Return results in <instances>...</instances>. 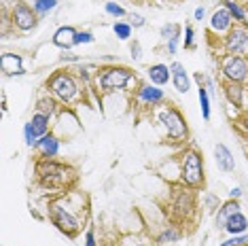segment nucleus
Segmentation results:
<instances>
[{"instance_id": "49530a36", "label": "nucleus", "mask_w": 248, "mask_h": 246, "mask_svg": "<svg viewBox=\"0 0 248 246\" xmlns=\"http://www.w3.org/2000/svg\"><path fill=\"white\" fill-rule=\"evenodd\" d=\"M238 2H242V4H244V7H248V0H238Z\"/></svg>"}, {"instance_id": "ddd939ff", "label": "nucleus", "mask_w": 248, "mask_h": 246, "mask_svg": "<svg viewBox=\"0 0 248 246\" xmlns=\"http://www.w3.org/2000/svg\"><path fill=\"white\" fill-rule=\"evenodd\" d=\"M34 151L38 155L36 159H55L60 155V151H62V138L55 136L53 132H49L47 136L38 138Z\"/></svg>"}, {"instance_id": "423d86ee", "label": "nucleus", "mask_w": 248, "mask_h": 246, "mask_svg": "<svg viewBox=\"0 0 248 246\" xmlns=\"http://www.w3.org/2000/svg\"><path fill=\"white\" fill-rule=\"evenodd\" d=\"M178 183L193 191H204L206 187V166L202 151L189 144L178 153Z\"/></svg>"}, {"instance_id": "72a5a7b5", "label": "nucleus", "mask_w": 248, "mask_h": 246, "mask_svg": "<svg viewBox=\"0 0 248 246\" xmlns=\"http://www.w3.org/2000/svg\"><path fill=\"white\" fill-rule=\"evenodd\" d=\"M24 142H26L28 149H34L36 142H38V136L34 134V130H32V125L28 121L24 123Z\"/></svg>"}, {"instance_id": "e433bc0d", "label": "nucleus", "mask_w": 248, "mask_h": 246, "mask_svg": "<svg viewBox=\"0 0 248 246\" xmlns=\"http://www.w3.org/2000/svg\"><path fill=\"white\" fill-rule=\"evenodd\" d=\"M218 246H248V233H242V236H229Z\"/></svg>"}, {"instance_id": "dca6fc26", "label": "nucleus", "mask_w": 248, "mask_h": 246, "mask_svg": "<svg viewBox=\"0 0 248 246\" xmlns=\"http://www.w3.org/2000/svg\"><path fill=\"white\" fill-rule=\"evenodd\" d=\"M77 32H78V30H77L75 26H60L58 30L53 32L51 43H53L58 49H62V51H70V49H75Z\"/></svg>"}, {"instance_id": "b1692460", "label": "nucleus", "mask_w": 248, "mask_h": 246, "mask_svg": "<svg viewBox=\"0 0 248 246\" xmlns=\"http://www.w3.org/2000/svg\"><path fill=\"white\" fill-rule=\"evenodd\" d=\"M223 231L229 233V236H242V233H248V215H244V210L235 212V215L227 221V225H225Z\"/></svg>"}, {"instance_id": "bb28decb", "label": "nucleus", "mask_w": 248, "mask_h": 246, "mask_svg": "<svg viewBox=\"0 0 248 246\" xmlns=\"http://www.w3.org/2000/svg\"><path fill=\"white\" fill-rule=\"evenodd\" d=\"M32 9L36 11V15L41 19H45L47 15H51L55 9H58V4H60V0H32Z\"/></svg>"}, {"instance_id": "39448f33", "label": "nucleus", "mask_w": 248, "mask_h": 246, "mask_svg": "<svg viewBox=\"0 0 248 246\" xmlns=\"http://www.w3.org/2000/svg\"><path fill=\"white\" fill-rule=\"evenodd\" d=\"M155 125L161 130L163 138L170 144H185L189 142V123L185 119V115L180 113L178 106L170 102L157 106L155 110H151Z\"/></svg>"}, {"instance_id": "a878e982", "label": "nucleus", "mask_w": 248, "mask_h": 246, "mask_svg": "<svg viewBox=\"0 0 248 246\" xmlns=\"http://www.w3.org/2000/svg\"><path fill=\"white\" fill-rule=\"evenodd\" d=\"M197 100H200V108H202V117L204 121H210L212 119V104H210V92L204 87V85H197Z\"/></svg>"}, {"instance_id": "f03ea898", "label": "nucleus", "mask_w": 248, "mask_h": 246, "mask_svg": "<svg viewBox=\"0 0 248 246\" xmlns=\"http://www.w3.org/2000/svg\"><path fill=\"white\" fill-rule=\"evenodd\" d=\"M45 92H49L64 108H75V106L83 104L87 98L89 89L77 79L70 66L66 68H58L45 81Z\"/></svg>"}, {"instance_id": "2f4dec72", "label": "nucleus", "mask_w": 248, "mask_h": 246, "mask_svg": "<svg viewBox=\"0 0 248 246\" xmlns=\"http://www.w3.org/2000/svg\"><path fill=\"white\" fill-rule=\"evenodd\" d=\"M221 204H223V202L218 200V195H214V193H210V191H208V193H202V208H204L206 212H212V215H214V212L218 210V206H221Z\"/></svg>"}, {"instance_id": "6e6552de", "label": "nucleus", "mask_w": 248, "mask_h": 246, "mask_svg": "<svg viewBox=\"0 0 248 246\" xmlns=\"http://www.w3.org/2000/svg\"><path fill=\"white\" fill-rule=\"evenodd\" d=\"M217 66H218V79L221 81L248 85V58L221 53L217 60Z\"/></svg>"}, {"instance_id": "9b49d317", "label": "nucleus", "mask_w": 248, "mask_h": 246, "mask_svg": "<svg viewBox=\"0 0 248 246\" xmlns=\"http://www.w3.org/2000/svg\"><path fill=\"white\" fill-rule=\"evenodd\" d=\"M134 102L140 104V108H144L151 113V110H155L157 106L166 104L168 96L161 87H157L153 83L146 81V83H140V85L134 89Z\"/></svg>"}, {"instance_id": "f704fd0d", "label": "nucleus", "mask_w": 248, "mask_h": 246, "mask_svg": "<svg viewBox=\"0 0 248 246\" xmlns=\"http://www.w3.org/2000/svg\"><path fill=\"white\" fill-rule=\"evenodd\" d=\"M183 45H185L187 51H193L195 49V28L191 24L185 26V41H183Z\"/></svg>"}, {"instance_id": "5701e85b", "label": "nucleus", "mask_w": 248, "mask_h": 246, "mask_svg": "<svg viewBox=\"0 0 248 246\" xmlns=\"http://www.w3.org/2000/svg\"><path fill=\"white\" fill-rule=\"evenodd\" d=\"M28 123L32 125V130H34V134L38 138H43V136H47L49 132H53V119L47 115H43V113H38V110H34V115L28 119Z\"/></svg>"}, {"instance_id": "9d476101", "label": "nucleus", "mask_w": 248, "mask_h": 246, "mask_svg": "<svg viewBox=\"0 0 248 246\" xmlns=\"http://www.w3.org/2000/svg\"><path fill=\"white\" fill-rule=\"evenodd\" d=\"M218 51L248 58V24H235L225 38L218 41Z\"/></svg>"}, {"instance_id": "4be33fe9", "label": "nucleus", "mask_w": 248, "mask_h": 246, "mask_svg": "<svg viewBox=\"0 0 248 246\" xmlns=\"http://www.w3.org/2000/svg\"><path fill=\"white\" fill-rule=\"evenodd\" d=\"M180 238H183V229L178 227V223H168L155 236V242L159 246H166V244H176Z\"/></svg>"}, {"instance_id": "a19ab883", "label": "nucleus", "mask_w": 248, "mask_h": 246, "mask_svg": "<svg viewBox=\"0 0 248 246\" xmlns=\"http://www.w3.org/2000/svg\"><path fill=\"white\" fill-rule=\"evenodd\" d=\"M180 41H183V36L168 41V43H166V53H168V55H176V53H178V47H180Z\"/></svg>"}, {"instance_id": "7ed1b4c3", "label": "nucleus", "mask_w": 248, "mask_h": 246, "mask_svg": "<svg viewBox=\"0 0 248 246\" xmlns=\"http://www.w3.org/2000/svg\"><path fill=\"white\" fill-rule=\"evenodd\" d=\"M34 174H36L38 187L55 193H64L68 189H75V183H77L75 168L58 159H36Z\"/></svg>"}, {"instance_id": "f3484780", "label": "nucleus", "mask_w": 248, "mask_h": 246, "mask_svg": "<svg viewBox=\"0 0 248 246\" xmlns=\"http://www.w3.org/2000/svg\"><path fill=\"white\" fill-rule=\"evenodd\" d=\"M235 212H242V202H240V200H231V198L225 200V202L218 206V210L214 212V223H217V227L225 229L227 221L235 215Z\"/></svg>"}, {"instance_id": "a211bd4d", "label": "nucleus", "mask_w": 248, "mask_h": 246, "mask_svg": "<svg viewBox=\"0 0 248 246\" xmlns=\"http://www.w3.org/2000/svg\"><path fill=\"white\" fill-rule=\"evenodd\" d=\"M214 161H217L218 170L225 172V174L235 172V157H233V153H231V149L227 144L218 142L217 147H214Z\"/></svg>"}, {"instance_id": "2eb2a0df", "label": "nucleus", "mask_w": 248, "mask_h": 246, "mask_svg": "<svg viewBox=\"0 0 248 246\" xmlns=\"http://www.w3.org/2000/svg\"><path fill=\"white\" fill-rule=\"evenodd\" d=\"M0 70L4 77H24L26 68H24V58L19 53H11L4 51L0 58Z\"/></svg>"}, {"instance_id": "6ab92c4d", "label": "nucleus", "mask_w": 248, "mask_h": 246, "mask_svg": "<svg viewBox=\"0 0 248 246\" xmlns=\"http://www.w3.org/2000/svg\"><path fill=\"white\" fill-rule=\"evenodd\" d=\"M146 79L157 87H163V85H168V83H172V70L168 64L157 62V64H151L149 68H146Z\"/></svg>"}, {"instance_id": "4c0bfd02", "label": "nucleus", "mask_w": 248, "mask_h": 246, "mask_svg": "<svg viewBox=\"0 0 248 246\" xmlns=\"http://www.w3.org/2000/svg\"><path fill=\"white\" fill-rule=\"evenodd\" d=\"M127 21H129V24H132L134 30H140V28H144V26H146V17H144V15L134 13V11L127 15Z\"/></svg>"}, {"instance_id": "393cba45", "label": "nucleus", "mask_w": 248, "mask_h": 246, "mask_svg": "<svg viewBox=\"0 0 248 246\" xmlns=\"http://www.w3.org/2000/svg\"><path fill=\"white\" fill-rule=\"evenodd\" d=\"M221 7L229 11L235 24H248V9L242 2H238V0H221Z\"/></svg>"}, {"instance_id": "7c9ffc66", "label": "nucleus", "mask_w": 248, "mask_h": 246, "mask_svg": "<svg viewBox=\"0 0 248 246\" xmlns=\"http://www.w3.org/2000/svg\"><path fill=\"white\" fill-rule=\"evenodd\" d=\"M117 246H151V242L140 233H127L117 242Z\"/></svg>"}, {"instance_id": "20e7f679", "label": "nucleus", "mask_w": 248, "mask_h": 246, "mask_svg": "<svg viewBox=\"0 0 248 246\" xmlns=\"http://www.w3.org/2000/svg\"><path fill=\"white\" fill-rule=\"evenodd\" d=\"M138 75L134 68L123 64H104L95 72L93 89L100 96H110V93H121V92H132V87H138Z\"/></svg>"}, {"instance_id": "a18cd8bd", "label": "nucleus", "mask_w": 248, "mask_h": 246, "mask_svg": "<svg viewBox=\"0 0 248 246\" xmlns=\"http://www.w3.org/2000/svg\"><path fill=\"white\" fill-rule=\"evenodd\" d=\"M238 123H240V125H242V127H244V130H246V132H248V113H244V115H242Z\"/></svg>"}, {"instance_id": "1a4fd4ad", "label": "nucleus", "mask_w": 248, "mask_h": 246, "mask_svg": "<svg viewBox=\"0 0 248 246\" xmlns=\"http://www.w3.org/2000/svg\"><path fill=\"white\" fill-rule=\"evenodd\" d=\"M7 7H9V17H11V28L13 30L21 32V34L36 30L41 17L36 15V11L32 9L30 2H26V0H13Z\"/></svg>"}, {"instance_id": "4468645a", "label": "nucleus", "mask_w": 248, "mask_h": 246, "mask_svg": "<svg viewBox=\"0 0 248 246\" xmlns=\"http://www.w3.org/2000/svg\"><path fill=\"white\" fill-rule=\"evenodd\" d=\"M221 87H223V98L227 100L229 106H235V108H244L246 98H248V85L221 81Z\"/></svg>"}, {"instance_id": "aec40b11", "label": "nucleus", "mask_w": 248, "mask_h": 246, "mask_svg": "<svg viewBox=\"0 0 248 246\" xmlns=\"http://www.w3.org/2000/svg\"><path fill=\"white\" fill-rule=\"evenodd\" d=\"M170 70H172V85L178 93H189L191 89V77L187 68H185L180 62H172L170 64Z\"/></svg>"}, {"instance_id": "c756f323", "label": "nucleus", "mask_w": 248, "mask_h": 246, "mask_svg": "<svg viewBox=\"0 0 248 246\" xmlns=\"http://www.w3.org/2000/svg\"><path fill=\"white\" fill-rule=\"evenodd\" d=\"M104 13L106 15H110L112 19H123V17H127V11L123 4L119 2H115V0H108V2H104Z\"/></svg>"}, {"instance_id": "c03bdc74", "label": "nucleus", "mask_w": 248, "mask_h": 246, "mask_svg": "<svg viewBox=\"0 0 248 246\" xmlns=\"http://www.w3.org/2000/svg\"><path fill=\"white\" fill-rule=\"evenodd\" d=\"M204 17H206V9H204V7H197V9L193 11V19H195V21H204Z\"/></svg>"}, {"instance_id": "0eeeda50", "label": "nucleus", "mask_w": 248, "mask_h": 246, "mask_svg": "<svg viewBox=\"0 0 248 246\" xmlns=\"http://www.w3.org/2000/svg\"><path fill=\"white\" fill-rule=\"evenodd\" d=\"M168 206H170V216L174 219V223L183 225V223L195 219V215H197V195H195L193 189L176 183L170 191V202H168Z\"/></svg>"}, {"instance_id": "ea45409f", "label": "nucleus", "mask_w": 248, "mask_h": 246, "mask_svg": "<svg viewBox=\"0 0 248 246\" xmlns=\"http://www.w3.org/2000/svg\"><path fill=\"white\" fill-rule=\"evenodd\" d=\"M60 62H64V64H81V58H78L77 53H72V51H62V55H60Z\"/></svg>"}, {"instance_id": "c85d7f7f", "label": "nucleus", "mask_w": 248, "mask_h": 246, "mask_svg": "<svg viewBox=\"0 0 248 246\" xmlns=\"http://www.w3.org/2000/svg\"><path fill=\"white\" fill-rule=\"evenodd\" d=\"M112 32L119 41H132V34H134V28L129 21H123V19H115L112 21Z\"/></svg>"}, {"instance_id": "c9c22d12", "label": "nucleus", "mask_w": 248, "mask_h": 246, "mask_svg": "<svg viewBox=\"0 0 248 246\" xmlns=\"http://www.w3.org/2000/svg\"><path fill=\"white\" fill-rule=\"evenodd\" d=\"M83 246H100L98 233H95V227L93 225L85 227V233H83Z\"/></svg>"}, {"instance_id": "473e14b6", "label": "nucleus", "mask_w": 248, "mask_h": 246, "mask_svg": "<svg viewBox=\"0 0 248 246\" xmlns=\"http://www.w3.org/2000/svg\"><path fill=\"white\" fill-rule=\"evenodd\" d=\"M95 43V36L92 30H78L77 32V38H75V47H81V45H93Z\"/></svg>"}, {"instance_id": "de8ad7c7", "label": "nucleus", "mask_w": 248, "mask_h": 246, "mask_svg": "<svg viewBox=\"0 0 248 246\" xmlns=\"http://www.w3.org/2000/svg\"><path fill=\"white\" fill-rule=\"evenodd\" d=\"M168 2H183V0H168Z\"/></svg>"}, {"instance_id": "37998d69", "label": "nucleus", "mask_w": 248, "mask_h": 246, "mask_svg": "<svg viewBox=\"0 0 248 246\" xmlns=\"http://www.w3.org/2000/svg\"><path fill=\"white\" fill-rule=\"evenodd\" d=\"M242 195H244V191H242L240 184L231 187V191H229V198H231V200H242Z\"/></svg>"}, {"instance_id": "412c9836", "label": "nucleus", "mask_w": 248, "mask_h": 246, "mask_svg": "<svg viewBox=\"0 0 248 246\" xmlns=\"http://www.w3.org/2000/svg\"><path fill=\"white\" fill-rule=\"evenodd\" d=\"M36 110L43 113V115H47V117H51V119H55V117H60L62 113H64V106H62L49 92H45L36 100Z\"/></svg>"}, {"instance_id": "58836bf2", "label": "nucleus", "mask_w": 248, "mask_h": 246, "mask_svg": "<svg viewBox=\"0 0 248 246\" xmlns=\"http://www.w3.org/2000/svg\"><path fill=\"white\" fill-rule=\"evenodd\" d=\"M129 53H132V60L134 62H140L142 60V45H140V41H129Z\"/></svg>"}, {"instance_id": "cd10ccee", "label": "nucleus", "mask_w": 248, "mask_h": 246, "mask_svg": "<svg viewBox=\"0 0 248 246\" xmlns=\"http://www.w3.org/2000/svg\"><path fill=\"white\" fill-rule=\"evenodd\" d=\"M178 36H183V26L176 24V21H168V24H163L159 28V38L163 43L172 41V38H178Z\"/></svg>"}, {"instance_id": "f257e3e1", "label": "nucleus", "mask_w": 248, "mask_h": 246, "mask_svg": "<svg viewBox=\"0 0 248 246\" xmlns=\"http://www.w3.org/2000/svg\"><path fill=\"white\" fill-rule=\"evenodd\" d=\"M47 216L60 233L75 240L83 227H89V198L78 189L58 193L47 202Z\"/></svg>"}, {"instance_id": "f8f14e48", "label": "nucleus", "mask_w": 248, "mask_h": 246, "mask_svg": "<svg viewBox=\"0 0 248 246\" xmlns=\"http://www.w3.org/2000/svg\"><path fill=\"white\" fill-rule=\"evenodd\" d=\"M235 26L233 17L229 15V11L225 7H218L208 19V36H212V41H221L231 32V28Z\"/></svg>"}, {"instance_id": "79ce46f5", "label": "nucleus", "mask_w": 248, "mask_h": 246, "mask_svg": "<svg viewBox=\"0 0 248 246\" xmlns=\"http://www.w3.org/2000/svg\"><path fill=\"white\" fill-rule=\"evenodd\" d=\"M204 87L208 89V92H210V96H212V93H217V83H214L212 77L204 75Z\"/></svg>"}]
</instances>
